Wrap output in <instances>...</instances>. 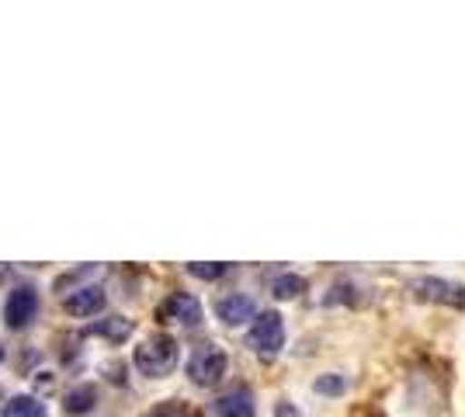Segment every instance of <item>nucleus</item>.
<instances>
[{"mask_svg":"<svg viewBox=\"0 0 465 417\" xmlns=\"http://www.w3.org/2000/svg\"><path fill=\"white\" fill-rule=\"evenodd\" d=\"M143 417H202V414L194 411L192 403H184V400H163V403L150 407Z\"/></svg>","mask_w":465,"mask_h":417,"instance_id":"nucleus-15","label":"nucleus"},{"mask_svg":"<svg viewBox=\"0 0 465 417\" xmlns=\"http://www.w3.org/2000/svg\"><path fill=\"white\" fill-rule=\"evenodd\" d=\"M226 365H230V358L219 344H198L192 358H188V379L194 386L209 390V386H215L219 379L226 376Z\"/></svg>","mask_w":465,"mask_h":417,"instance_id":"nucleus-4","label":"nucleus"},{"mask_svg":"<svg viewBox=\"0 0 465 417\" xmlns=\"http://www.w3.org/2000/svg\"><path fill=\"white\" fill-rule=\"evenodd\" d=\"M177 358H181V348L171 334H150L146 341H139L133 362L146 379H163L177 369Z\"/></svg>","mask_w":465,"mask_h":417,"instance_id":"nucleus-1","label":"nucleus"},{"mask_svg":"<svg viewBox=\"0 0 465 417\" xmlns=\"http://www.w3.org/2000/svg\"><path fill=\"white\" fill-rule=\"evenodd\" d=\"M0 417H49V414H45V403H39L35 397H15L7 400V407H4Z\"/></svg>","mask_w":465,"mask_h":417,"instance_id":"nucleus-12","label":"nucleus"},{"mask_svg":"<svg viewBox=\"0 0 465 417\" xmlns=\"http://www.w3.org/2000/svg\"><path fill=\"white\" fill-rule=\"evenodd\" d=\"M215 417H253V397L247 386H236L215 400Z\"/></svg>","mask_w":465,"mask_h":417,"instance_id":"nucleus-9","label":"nucleus"},{"mask_svg":"<svg viewBox=\"0 0 465 417\" xmlns=\"http://www.w3.org/2000/svg\"><path fill=\"white\" fill-rule=\"evenodd\" d=\"M215 313H219V320H223L226 327H240V323H247V320L257 317V306H253L251 296L232 293V296H223L215 303Z\"/></svg>","mask_w":465,"mask_h":417,"instance_id":"nucleus-7","label":"nucleus"},{"mask_svg":"<svg viewBox=\"0 0 465 417\" xmlns=\"http://www.w3.org/2000/svg\"><path fill=\"white\" fill-rule=\"evenodd\" d=\"M306 293V278L302 275H292V272H285V275H278L272 282V296L274 299H299Z\"/></svg>","mask_w":465,"mask_h":417,"instance_id":"nucleus-11","label":"nucleus"},{"mask_svg":"<svg viewBox=\"0 0 465 417\" xmlns=\"http://www.w3.org/2000/svg\"><path fill=\"white\" fill-rule=\"evenodd\" d=\"M160 323H177V327H198L202 323V303L192 293H171L156 306Z\"/></svg>","mask_w":465,"mask_h":417,"instance_id":"nucleus-5","label":"nucleus"},{"mask_svg":"<svg viewBox=\"0 0 465 417\" xmlns=\"http://www.w3.org/2000/svg\"><path fill=\"white\" fill-rule=\"evenodd\" d=\"M63 310L70 317H94V313L104 310V293L97 285H84V289H77V293H70V296L63 299Z\"/></svg>","mask_w":465,"mask_h":417,"instance_id":"nucleus-8","label":"nucleus"},{"mask_svg":"<svg viewBox=\"0 0 465 417\" xmlns=\"http://www.w3.org/2000/svg\"><path fill=\"white\" fill-rule=\"evenodd\" d=\"M0 362H4V344H0Z\"/></svg>","mask_w":465,"mask_h":417,"instance_id":"nucleus-17","label":"nucleus"},{"mask_svg":"<svg viewBox=\"0 0 465 417\" xmlns=\"http://www.w3.org/2000/svg\"><path fill=\"white\" fill-rule=\"evenodd\" d=\"M351 386L348 376H341V372H327V376H316L312 382V390L320 393V397H344Z\"/></svg>","mask_w":465,"mask_h":417,"instance_id":"nucleus-14","label":"nucleus"},{"mask_svg":"<svg viewBox=\"0 0 465 417\" xmlns=\"http://www.w3.org/2000/svg\"><path fill=\"white\" fill-rule=\"evenodd\" d=\"M247 348L261 358H278L285 348V320L274 310H264L261 317H253L251 331H247Z\"/></svg>","mask_w":465,"mask_h":417,"instance_id":"nucleus-2","label":"nucleus"},{"mask_svg":"<svg viewBox=\"0 0 465 417\" xmlns=\"http://www.w3.org/2000/svg\"><path fill=\"white\" fill-rule=\"evenodd\" d=\"M94 400H97L94 386H77L74 393H66L63 407H66V414H87V411L94 407Z\"/></svg>","mask_w":465,"mask_h":417,"instance_id":"nucleus-13","label":"nucleus"},{"mask_svg":"<svg viewBox=\"0 0 465 417\" xmlns=\"http://www.w3.org/2000/svg\"><path fill=\"white\" fill-rule=\"evenodd\" d=\"M230 272V264H223V261H192L188 264V275L202 278V282H215V278H223Z\"/></svg>","mask_w":465,"mask_h":417,"instance_id":"nucleus-16","label":"nucleus"},{"mask_svg":"<svg viewBox=\"0 0 465 417\" xmlns=\"http://www.w3.org/2000/svg\"><path fill=\"white\" fill-rule=\"evenodd\" d=\"M133 331H136V323H133L129 317H104V320H97V323L87 327V334H97V338L112 341V344L129 341L133 338Z\"/></svg>","mask_w":465,"mask_h":417,"instance_id":"nucleus-10","label":"nucleus"},{"mask_svg":"<svg viewBox=\"0 0 465 417\" xmlns=\"http://www.w3.org/2000/svg\"><path fill=\"white\" fill-rule=\"evenodd\" d=\"M410 293L420 303H438L448 310H465V282H451V278L420 275L410 282Z\"/></svg>","mask_w":465,"mask_h":417,"instance_id":"nucleus-3","label":"nucleus"},{"mask_svg":"<svg viewBox=\"0 0 465 417\" xmlns=\"http://www.w3.org/2000/svg\"><path fill=\"white\" fill-rule=\"evenodd\" d=\"M35 310H39V293L32 285H18V289H11V296L4 303V323L11 331H21L35 320Z\"/></svg>","mask_w":465,"mask_h":417,"instance_id":"nucleus-6","label":"nucleus"}]
</instances>
